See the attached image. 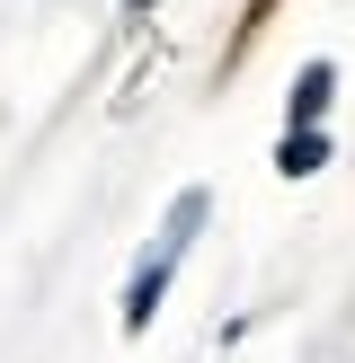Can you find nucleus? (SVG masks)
I'll return each mask as SVG.
<instances>
[{
	"mask_svg": "<svg viewBox=\"0 0 355 363\" xmlns=\"http://www.w3.org/2000/svg\"><path fill=\"white\" fill-rule=\"evenodd\" d=\"M275 9H284V0H240V18H231V35H222V62H213L222 80H231V71L248 62V53H258V35L275 27Z\"/></svg>",
	"mask_w": 355,
	"mask_h": 363,
	"instance_id": "obj_1",
	"label": "nucleus"
},
{
	"mask_svg": "<svg viewBox=\"0 0 355 363\" xmlns=\"http://www.w3.org/2000/svg\"><path fill=\"white\" fill-rule=\"evenodd\" d=\"M320 160H329V133H320V124H293V133H284V151H275V169H284V177H311Z\"/></svg>",
	"mask_w": 355,
	"mask_h": 363,
	"instance_id": "obj_2",
	"label": "nucleus"
},
{
	"mask_svg": "<svg viewBox=\"0 0 355 363\" xmlns=\"http://www.w3.org/2000/svg\"><path fill=\"white\" fill-rule=\"evenodd\" d=\"M329 89H337V71L311 62V71L293 80V124H320V116H329Z\"/></svg>",
	"mask_w": 355,
	"mask_h": 363,
	"instance_id": "obj_3",
	"label": "nucleus"
},
{
	"mask_svg": "<svg viewBox=\"0 0 355 363\" xmlns=\"http://www.w3.org/2000/svg\"><path fill=\"white\" fill-rule=\"evenodd\" d=\"M160 275H169V257H151L133 275V293H124V328H151V301H160Z\"/></svg>",
	"mask_w": 355,
	"mask_h": 363,
	"instance_id": "obj_4",
	"label": "nucleus"
}]
</instances>
